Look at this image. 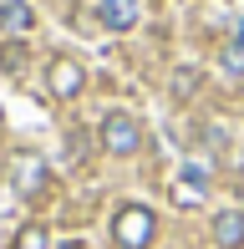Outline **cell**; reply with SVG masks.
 <instances>
[{"label":"cell","mask_w":244,"mask_h":249,"mask_svg":"<svg viewBox=\"0 0 244 249\" xmlns=\"http://www.w3.org/2000/svg\"><path fill=\"white\" fill-rule=\"evenodd\" d=\"M82 87H87V71H82L76 56H51L46 61V92L51 97L71 102V97H82Z\"/></svg>","instance_id":"4"},{"label":"cell","mask_w":244,"mask_h":249,"mask_svg":"<svg viewBox=\"0 0 244 249\" xmlns=\"http://www.w3.org/2000/svg\"><path fill=\"white\" fill-rule=\"evenodd\" d=\"M97 20H102L107 31H132L138 5H132V0H97Z\"/></svg>","instance_id":"6"},{"label":"cell","mask_w":244,"mask_h":249,"mask_svg":"<svg viewBox=\"0 0 244 249\" xmlns=\"http://www.w3.org/2000/svg\"><path fill=\"white\" fill-rule=\"evenodd\" d=\"M10 249H51V234H46V224H26V229L16 234V244Z\"/></svg>","instance_id":"9"},{"label":"cell","mask_w":244,"mask_h":249,"mask_svg":"<svg viewBox=\"0 0 244 249\" xmlns=\"http://www.w3.org/2000/svg\"><path fill=\"white\" fill-rule=\"evenodd\" d=\"M204 198V178H178V183H173V203H178V209H193V203Z\"/></svg>","instance_id":"8"},{"label":"cell","mask_w":244,"mask_h":249,"mask_svg":"<svg viewBox=\"0 0 244 249\" xmlns=\"http://www.w3.org/2000/svg\"><path fill=\"white\" fill-rule=\"evenodd\" d=\"M239 198H244V183H239Z\"/></svg>","instance_id":"14"},{"label":"cell","mask_w":244,"mask_h":249,"mask_svg":"<svg viewBox=\"0 0 244 249\" xmlns=\"http://www.w3.org/2000/svg\"><path fill=\"white\" fill-rule=\"evenodd\" d=\"M214 244L219 249H244V213L239 209L214 213Z\"/></svg>","instance_id":"5"},{"label":"cell","mask_w":244,"mask_h":249,"mask_svg":"<svg viewBox=\"0 0 244 249\" xmlns=\"http://www.w3.org/2000/svg\"><path fill=\"white\" fill-rule=\"evenodd\" d=\"M20 66H26V46H20V41H5V46H0V71L16 76Z\"/></svg>","instance_id":"10"},{"label":"cell","mask_w":244,"mask_h":249,"mask_svg":"<svg viewBox=\"0 0 244 249\" xmlns=\"http://www.w3.org/2000/svg\"><path fill=\"white\" fill-rule=\"evenodd\" d=\"M112 239L122 249H148L153 239H158V219H153L148 203H122V209L112 213Z\"/></svg>","instance_id":"1"},{"label":"cell","mask_w":244,"mask_h":249,"mask_svg":"<svg viewBox=\"0 0 244 249\" xmlns=\"http://www.w3.org/2000/svg\"><path fill=\"white\" fill-rule=\"evenodd\" d=\"M31 26H36V10L31 5H20V0L0 5V31H31Z\"/></svg>","instance_id":"7"},{"label":"cell","mask_w":244,"mask_h":249,"mask_svg":"<svg viewBox=\"0 0 244 249\" xmlns=\"http://www.w3.org/2000/svg\"><path fill=\"white\" fill-rule=\"evenodd\" d=\"M224 66H229V71H244V51L229 46V51H224Z\"/></svg>","instance_id":"12"},{"label":"cell","mask_w":244,"mask_h":249,"mask_svg":"<svg viewBox=\"0 0 244 249\" xmlns=\"http://www.w3.org/2000/svg\"><path fill=\"white\" fill-rule=\"evenodd\" d=\"M10 188H16V198H31V203H36L51 188L46 163H41L36 153H16V158H10Z\"/></svg>","instance_id":"3"},{"label":"cell","mask_w":244,"mask_h":249,"mask_svg":"<svg viewBox=\"0 0 244 249\" xmlns=\"http://www.w3.org/2000/svg\"><path fill=\"white\" fill-rule=\"evenodd\" d=\"M61 249H82V244H61Z\"/></svg>","instance_id":"13"},{"label":"cell","mask_w":244,"mask_h":249,"mask_svg":"<svg viewBox=\"0 0 244 249\" xmlns=\"http://www.w3.org/2000/svg\"><path fill=\"white\" fill-rule=\"evenodd\" d=\"M97 142H102L107 158H132V153L142 148V127H138L132 112H107L102 127H97Z\"/></svg>","instance_id":"2"},{"label":"cell","mask_w":244,"mask_h":249,"mask_svg":"<svg viewBox=\"0 0 244 249\" xmlns=\"http://www.w3.org/2000/svg\"><path fill=\"white\" fill-rule=\"evenodd\" d=\"M198 92V71L193 66H178V71H173V97H193Z\"/></svg>","instance_id":"11"}]
</instances>
